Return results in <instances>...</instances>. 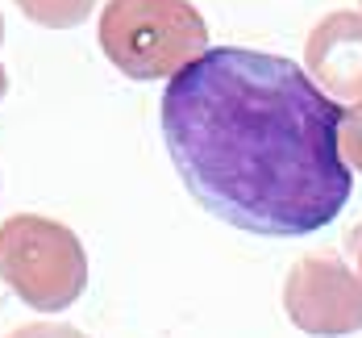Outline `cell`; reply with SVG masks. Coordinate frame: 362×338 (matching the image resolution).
Here are the masks:
<instances>
[{"mask_svg": "<svg viewBox=\"0 0 362 338\" xmlns=\"http://www.w3.org/2000/svg\"><path fill=\"white\" fill-rule=\"evenodd\" d=\"M8 338H88V334L67 326V322H30V326H17Z\"/></svg>", "mask_w": 362, "mask_h": 338, "instance_id": "8", "label": "cell"}, {"mask_svg": "<svg viewBox=\"0 0 362 338\" xmlns=\"http://www.w3.org/2000/svg\"><path fill=\"white\" fill-rule=\"evenodd\" d=\"M341 159L362 171V101L341 113Z\"/></svg>", "mask_w": 362, "mask_h": 338, "instance_id": "7", "label": "cell"}, {"mask_svg": "<svg viewBox=\"0 0 362 338\" xmlns=\"http://www.w3.org/2000/svg\"><path fill=\"white\" fill-rule=\"evenodd\" d=\"M34 26H46V30H75L92 17V9L100 0H13Z\"/></svg>", "mask_w": 362, "mask_h": 338, "instance_id": "6", "label": "cell"}, {"mask_svg": "<svg viewBox=\"0 0 362 338\" xmlns=\"http://www.w3.org/2000/svg\"><path fill=\"white\" fill-rule=\"evenodd\" d=\"M0 284L42 313L71 309L88 288V251L71 225L13 213L0 222Z\"/></svg>", "mask_w": 362, "mask_h": 338, "instance_id": "3", "label": "cell"}, {"mask_svg": "<svg viewBox=\"0 0 362 338\" xmlns=\"http://www.w3.org/2000/svg\"><path fill=\"white\" fill-rule=\"evenodd\" d=\"M0 46H4V21H0ZM4 92H8V72H4V63H0V101H4Z\"/></svg>", "mask_w": 362, "mask_h": 338, "instance_id": "9", "label": "cell"}, {"mask_svg": "<svg viewBox=\"0 0 362 338\" xmlns=\"http://www.w3.org/2000/svg\"><path fill=\"white\" fill-rule=\"evenodd\" d=\"M341 113L288 55L213 46L167 79L158 125L204 213L258 238H304L354 192Z\"/></svg>", "mask_w": 362, "mask_h": 338, "instance_id": "1", "label": "cell"}, {"mask_svg": "<svg viewBox=\"0 0 362 338\" xmlns=\"http://www.w3.org/2000/svg\"><path fill=\"white\" fill-rule=\"evenodd\" d=\"M358 4H362V0H358Z\"/></svg>", "mask_w": 362, "mask_h": 338, "instance_id": "10", "label": "cell"}, {"mask_svg": "<svg viewBox=\"0 0 362 338\" xmlns=\"http://www.w3.org/2000/svg\"><path fill=\"white\" fill-rule=\"evenodd\" d=\"M96 42L129 79H175L209 55V21L192 0H109L100 9Z\"/></svg>", "mask_w": 362, "mask_h": 338, "instance_id": "2", "label": "cell"}, {"mask_svg": "<svg viewBox=\"0 0 362 338\" xmlns=\"http://www.w3.org/2000/svg\"><path fill=\"white\" fill-rule=\"evenodd\" d=\"M284 313L308 338H346L362 330V222L341 247L308 251L288 267Z\"/></svg>", "mask_w": 362, "mask_h": 338, "instance_id": "4", "label": "cell"}, {"mask_svg": "<svg viewBox=\"0 0 362 338\" xmlns=\"http://www.w3.org/2000/svg\"><path fill=\"white\" fill-rule=\"evenodd\" d=\"M304 72L329 101H362V13H325L304 38Z\"/></svg>", "mask_w": 362, "mask_h": 338, "instance_id": "5", "label": "cell"}]
</instances>
